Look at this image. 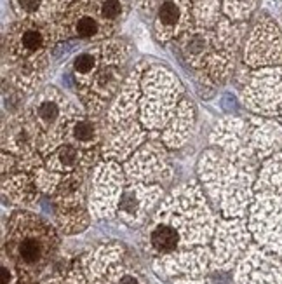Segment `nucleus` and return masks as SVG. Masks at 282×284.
<instances>
[{
  "label": "nucleus",
  "instance_id": "2",
  "mask_svg": "<svg viewBox=\"0 0 282 284\" xmlns=\"http://www.w3.org/2000/svg\"><path fill=\"white\" fill-rule=\"evenodd\" d=\"M56 244L58 241L54 230L40 218L18 214L12 220L7 235V249L21 277H35L40 274L49 265Z\"/></svg>",
  "mask_w": 282,
  "mask_h": 284
},
{
  "label": "nucleus",
  "instance_id": "10",
  "mask_svg": "<svg viewBox=\"0 0 282 284\" xmlns=\"http://www.w3.org/2000/svg\"><path fill=\"white\" fill-rule=\"evenodd\" d=\"M12 282V270L7 269V265H2V284H11Z\"/></svg>",
  "mask_w": 282,
  "mask_h": 284
},
{
  "label": "nucleus",
  "instance_id": "11",
  "mask_svg": "<svg viewBox=\"0 0 282 284\" xmlns=\"http://www.w3.org/2000/svg\"><path fill=\"white\" fill-rule=\"evenodd\" d=\"M154 2H157V6H159L160 0H140V6H141V7H148V9H150L151 4H154Z\"/></svg>",
  "mask_w": 282,
  "mask_h": 284
},
{
  "label": "nucleus",
  "instance_id": "6",
  "mask_svg": "<svg viewBox=\"0 0 282 284\" xmlns=\"http://www.w3.org/2000/svg\"><path fill=\"white\" fill-rule=\"evenodd\" d=\"M63 136L68 138L64 141L61 140L63 143L75 145L77 148L84 150V152H93L94 145L99 141V129L98 124L91 117H88V115L75 114L70 122H68Z\"/></svg>",
  "mask_w": 282,
  "mask_h": 284
},
{
  "label": "nucleus",
  "instance_id": "3",
  "mask_svg": "<svg viewBox=\"0 0 282 284\" xmlns=\"http://www.w3.org/2000/svg\"><path fill=\"white\" fill-rule=\"evenodd\" d=\"M125 61H127V49L120 42L101 44V59L96 72L89 82L79 89L82 100L91 112L98 114L120 88Z\"/></svg>",
  "mask_w": 282,
  "mask_h": 284
},
{
  "label": "nucleus",
  "instance_id": "5",
  "mask_svg": "<svg viewBox=\"0 0 282 284\" xmlns=\"http://www.w3.org/2000/svg\"><path fill=\"white\" fill-rule=\"evenodd\" d=\"M11 4L21 21L54 27L64 7V0H11Z\"/></svg>",
  "mask_w": 282,
  "mask_h": 284
},
{
  "label": "nucleus",
  "instance_id": "9",
  "mask_svg": "<svg viewBox=\"0 0 282 284\" xmlns=\"http://www.w3.org/2000/svg\"><path fill=\"white\" fill-rule=\"evenodd\" d=\"M115 284H143L141 277L133 272H124L119 275V279L115 281Z\"/></svg>",
  "mask_w": 282,
  "mask_h": 284
},
{
  "label": "nucleus",
  "instance_id": "7",
  "mask_svg": "<svg viewBox=\"0 0 282 284\" xmlns=\"http://www.w3.org/2000/svg\"><path fill=\"white\" fill-rule=\"evenodd\" d=\"M99 59H101V46L84 51V53H80L73 59V77H75L79 89L82 85L88 84L91 77L94 75V72H96L99 64Z\"/></svg>",
  "mask_w": 282,
  "mask_h": 284
},
{
  "label": "nucleus",
  "instance_id": "8",
  "mask_svg": "<svg viewBox=\"0 0 282 284\" xmlns=\"http://www.w3.org/2000/svg\"><path fill=\"white\" fill-rule=\"evenodd\" d=\"M256 0H225V11L233 18H244L254 7Z\"/></svg>",
  "mask_w": 282,
  "mask_h": 284
},
{
  "label": "nucleus",
  "instance_id": "1",
  "mask_svg": "<svg viewBox=\"0 0 282 284\" xmlns=\"http://www.w3.org/2000/svg\"><path fill=\"white\" fill-rule=\"evenodd\" d=\"M56 38L58 32L54 25L19 19L9 28L4 44V54L9 56L12 77L21 89H30L38 84L49 61L51 46Z\"/></svg>",
  "mask_w": 282,
  "mask_h": 284
},
{
  "label": "nucleus",
  "instance_id": "4",
  "mask_svg": "<svg viewBox=\"0 0 282 284\" xmlns=\"http://www.w3.org/2000/svg\"><path fill=\"white\" fill-rule=\"evenodd\" d=\"M192 0H160L155 12V35L159 40L180 38L190 30Z\"/></svg>",
  "mask_w": 282,
  "mask_h": 284
}]
</instances>
